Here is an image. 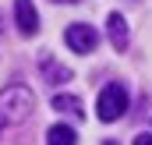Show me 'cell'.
Returning <instances> with one entry per match:
<instances>
[{"label":"cell","mask_w":152,"mask_h":145,"mask_svg":"<svg viewBox=\"0 0 152 145\" xmlns=\"http://www.w3.org/2000/svg\"><path fill=\"white\" fill-rule=\"evenodd\" d=\"M32 110H36L32 89H25V85H7V89L0 92V135L11 131V127H18V124H25V120L32 117Z\"/></svg>","instance_id":"6da1fadb"},{"label":"cell","mask_w":152,"mask_h":145,"mask_svg":"<svg viewBox=\"0 0 152 145\" xmlns=\"http://www.w3.org/2000/svg\"><path fill=\"white\" fill-rule=\"evenodd\" d=\"M127 89L120 85V81H110L103 92H99V120L103 124H113V120H120L124 113H127Z\"/></svg>","instance_id":"7a4b0ae2"},{"label":"cell","mask_w":152,"mask_h":145,"mask_svg":"<svg viewBox=\"0 0 152 145\" xmlns=\"http://www.w3.org/2000/svg\"><path fill=\"white\" fill-rule=\"evenodd\" d=\"M64 42H67L75 53H92V50L99 46V32L81 21V25H71V29L64 32Z\"/></svg>","instance_id":"3957f363"},{"label":"cell","mask_w":152,"mask_h":145,"mask_svg":"<svg viewBox=\"0 0 152 145\" xmlns=\"http://www.w3.org/2000/svg\"><path fill=\"white\" fill-rule=\"evenodd\" d=\"M14 25H18L21 36H28V39L39 32V14L32 7V0H14Z\"/></svg>","instance_id":"277c9868"},{"label":"cell","mask_w":152,"mask_h":145,"mask_svg":"<svg viewBox=\"0 0 152 145\" xmlns=\"http://www.w3.org/2000/svg\"><path fill=\"white\" fill-rule=\"evenodd\" d=\"M39 74H42L50 85H64V81H71V71H67L64 64H57L53 57H39Z\"/></svg>","instance_id":"5b68a950"},{"label":"cell","mask_w":152,"mask_h":145,"mask_svg":"<svg viewBox=\"0 0 152 145\" xmlns=\"http://www.w3.org/2000/svg\"><path fill=\"white\" fill-rule=\"evenodd\" d=\"M106 29H110V39H113V50L117 53H124L127 50V21H124V14H110L106 18Z\"/></svg>","instance_id":"8992f818"},{"label":"cell","mask_w":152,"mask_h":145,"mask_svg":"<svg viewBox=\"0 0 152 145\" xmlns=\"http://www.w3.org/2000/svg\"><path fill=\"white\" fill-rule=\"evenodd\" d=\"M78 135L67 127V124H53L50 131H46V145H75Z\"/></svg>","instance_id":"52a82bcc"},{"label":"cell","mask_w":152,"mask_h":145,"mask_svg":"<svg viewBox=\"0 0 152 145\" xmlns=\"http://www.w3.org/2000/svg\"><path fill=\"white\" fill-rule=\"evenodd\" d=\"M53 110H60V113H71L81 120V99L78 96H53Z\"/></svg>","instance_id":"ba28073f"},{"label":"cell","mask_w":152,"mask_h":145,"mask_svg":"<svg viewBox=\"0 0 152 145\" xmlns=\"http://www.w3.org/2000/svg\"><path fill=\"white\" fill-rule=\"evenodd\" d=\"M134 145H152V135H138V138H134Z\"/></svg>","instance_id":"9c48e42d"},{"label":"cell","mask_w":152,"mask_h":145,"mask_svg":"<svg viewBox=\"0 0 152 145\" xmlns=\"http://www.w3.org/2000/svg\"><path fill=\"white\" fill-rule=\"evenodd\" d=\"M57 4H75V0H57Z\"/></svg>","instance_id":"30bf717a"},{"label":"cell","mask_w":152,"mask_h":145,"mask_svg":"<svg viewBox=\"0 0 152 145\" xmlns=\"http://www.w3.org/2000/svg\"><path fill=\"white\" fill-rule=\"evenodd\" d=\"M106 145H113V142H106Z\"/></svg>","instance_id":"8fae6325"}]
</instances>
